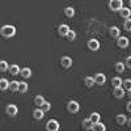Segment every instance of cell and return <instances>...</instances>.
Returning a JSON list of instances; mask_svg holds the SVG:
<instances>
[{"label": "cell", "instance_id": "5", "mask_svg": "<svg viewBox=\"0 0 131 131\" xmlns=\"http://www.w3.org/2000/svg\"><path fill=\"white\" fill-rule=\"evenodd\" d=\"M86 46H88V49L92 50V51H97L100 49V43H98L97 39H89L88 43H86Z\"/></svg>", "mask_w": 131, "mask_h": 131}, {"label": "cell", "instance_id": "9", "mask_svg": "<svg viewBox=\"0 0 131 131\" xmlns=\"http://www.w3.org/2000/svg\"><path fill=\"white\" fill-rule=\"evenodd\" d=\"M70 28H68V25H66V24H62V25H59V28H58V33L60 36H63V37H66L70 33Z\"/></svg>", "mask_w": 131, "mask_h": 131}, {"label": "cell", "instance_id": "6", "mask_svg": "<svg viewBox=\"0 0 131 131\" xmlns=\"http://www.w3.org/2000/svg\"><path fill=\"white\" fill-rule=\"evenodd\" d=\"M60 64L63 68H70L72 66V59L70 57H62L60 58Z\"/></svg>", "mask_w": 131, "mask_h": 131}, {"label": "cell", "instance_id": "36", "mask_svg": "<svg viewBox=\"0 0 131 131\" xmlns=\"http://www.w3.org/2000/svg\"><path fill=\"white\" fill-rule=\"evenodd\" d=\"M127 126L131 128V119H128V121H127Z\"/></svg>", "mask_w": 131, "mask_h": 131}, {"label": "cell", "instance_id": "37", "mask_svg": "<svg viewBox=\"0 0 131 131\" xmlns=\"http://www.w3.org/2000/svg\"><path fill=\"white\" fill-rule=\"evenodd\" d=\"M127 94H128V97H130V100H131V91H128V93H127Z\"/></svg>", "mask_w": 131, "mask_h": 131}, {"label": "cell", "instance_id": "31", "mask_svg": "<svg viewBox=\"0 0 131 131\" xmlns=\"http://www.w3.org/2000/svg\"><path fill=\"white\" fill-rule=\"evenodd\" d=\"M39 109H41L42 112H49L50 109H51V105H50V102H45V104H43Z\"/></svg>", "mask_w": 131, "mask_h": 131}, {"label": "cell", "instance_id": "8", "mask_svg": "<svg viewBox=\"0 0 131 131\" xmlns=\"http://www.w3.org/2000/svg\"><path fill=\"white\" fill-rule=\"evenodd\" d=\"M117 45L121 47V49H126L128 46V38L127 37H119L117 39Z\"/></svg>", "mask_w": 131, "mask_h": 131}, {"label": "cell", "instance_id": "28", "mask_svg": "<svg viewBox=\"0 0 131 131\" xmlns=\"http://www.w3.org/2000/svg\"><path fill=\"white\" fill-rule=\"evenodd\" d=\"M26 91H28V84H26V83H24V81H23V83H20L18 92H20V93H25Z\"/></svg>", "mask_w": 131, "mask_h": 131}, {"label": "cell", "instance_id": "33", "mask_svg": "<svg viewBox=\"0 0 131 131\" xmlns=\"http://www.w3.org/2000/svg\"><path fill=\"white\" fill-rule=\"evenodd\" d=\"M123 26H125V30L131 31V18H128V20H126V21H125Z\"/></svg>", "mask_w": 131, "mask_h": 131}, {"label": "cell", "instance_id": "20", "mask_svg": "<svg viewBox=\"0 0 131 131\" xmlns=\"http://www.w3.org/2000/svg\"><path fill=\"white\" fill-rule=\"evenodd\" d=\"M115 121H117V123H118V125L123 126L125 123H127V118H126V115H123V114H119V115H117Z\"/></svg>", "mask_w": 131, "mask_h": 131}, {"label": "cell", "instance_id": "30", "mask_svg": "<svg viewBox=\"0 0 131 131\" xmlns=\"http://www.w3.org/2000/svg\"><path fill=\"white\" fill-rule=\"evenodd\" d=\"M0 70H2V72H5V71L9 70V68H8V64H7L5 60H2V62H0Z\"/></svg>", "mask_w": 131, "mask_h": 131}, {"label": "cell", "instance_id": "2", "mask_svg": "<svg viewBox=\"0 0 131 131\" xmlns=\"http://www.w3.org/2000/svg\"><path fill=\"white\" fill-rule=\"evenodd\" d=\"M109 8H110V10H113V12H119V10L123 8L122 0H110V2H109Z\"/></svg>", "mask_w": 131, "mask_h": 131}, {"label": "cell", "instance_id": "35", "mask_svg": "<svg viewBox=\"0 0 131 131\" xmlns=\"http://www.w3.org/2000/svg\"><path fill=\"white\" fill-rule=\"evenodd\" d=\"M126 107H127V112H128V113H131V101L127 104V106H126Z\"/></svg>", "mask_w": 131, "mask_h": 131}, {"label": "cell", "instance_id": "7", "mask_svg": "<svg viewBox=\"0 0 131 131\" xmlns=\"http://www.w3.org/2000/svg\"><path fill=\"white\" fill-rule=\"evenodd\" d=\"M112 85L113 88H121V86H123V80L119 76H114L112 79Z\"/></svg>", "mask_w": 131, "mask_h": 131}, {"label": "cell", "instance_id": "17", "mask_svg": "<svg viewBox=\"0 0 131 131\" xmlns=\"http://www.w3.org/2000/svg\"><path fill=\"white\" fill-rule=\"evenodd\" d=\"M113 94H114V97H115V98H123V96H125L123 88H122V86H121V88H114Z\"/></svg>", "mask_w": 131, "mask_h": 131}, {"label": "cell", "instance_id": "10", "mask_svg": "<svg viewBox=\"0 0 131 131\" xmlns=\"http://www.w3.org/2000/svg\"><path fill=\"white\" fill-rule=\"evenodd\" d=\"M5 112H7V114L9 117H15L17 114V106L16 105H8L5 107Z\"/></svg>", "mask_w": 131, "mask_h": 131}, {"label": "cell", "instance_id": "12", "mask_svg": "<svg viewBox=\"0 0 131 131\" xmlns=\"http://www.w3.org/2000/svg\"><path fill=\"white\" fill-rule=\"evenodd\" d=\"M130 15H131V10H130V8H125V7H123L121 10H119V16H121L122 18H126V20H128Z\"/></svg>", "mask_w": 131, "mask_h": 131}, {"label": "cell", "instance_id": "25", "mask_svg": "<svg viewBox=\"0 0 131 131\" xmlns=\"http://www.w3.org/2000/svg\"><path fill=\"white\" fill-rule=\"evenodd\" d=\"M125 67H126V64H123V63H121V62L115 63V71H117L118 73H123V72H125Z\"/></svg>", "mask_w": 131, "mask_h": 131}, {"label": "cell", "instance_id": "22", "mask_svg": "<svg viewBox=\"0 0 131 131\" xmlns=\"http://www.w3.org/2000/svg\"><path fill=\"white\" fill-rule=\"evenodd\" d=\"M64 15L67 16L68 18H72L73 16H75V9L72 8V7H67L64 9Z\"/></svg>", "mask_w": 131, "mask_h": 131}, {"label": "cell", "instance_id": "34", "mask_svg": "<svg viewBox=\"0 0 131 131\" xmlns=\"http://www.w3.org/2000/svg\"><path fill=\"white\" fill-rule=\"evenodd\" d=\"M126 66L131 70V57H127V58H126Z\"/></svg>", "mask_w": 131, "mask_h": 131}, {"label": "cell", "instance_id": "23", "mask_svg": "<svg viewBox=\"0 0 131 131\" xmlns=\"http://www.w3.org/2000/svg\"><path fill=\"white\" fill-rule=\"evenodd\" d=\"M45 102H46V101H45V98H43L42 96H39V94H38V96H36V97H34V104H36L37 106H39V107H41Z\"/></svg>", "mask_w": 131, "mask_h": 131}, {"label": "cell", "instance_id": "19", "mask_svg": "<svg viewBox=\"0 0 131 131\" xmlns=\"http://www.w3.org/2000/svg\"><path fill=\"white\" fill-rule=\"evenodd\" d=\"M21 72V68L18 67V66L17 64H12V66H10V67H9V73L10 75H17V73H20Z\"/></svg>", "mask_w": 131, "mask_h": 131}, {"label": "cell", "instance_id": "21", "mask_svg": "<svg viewBox=\"0 0 131 131\" xmlns=\"http://www.w3.org/2000/svg\"><path fill=\"white\" fill-rule=\"evenodd\" d=\"M18 86H20V83H18V81H10L8 89H9L10 92H18Z\"/></svg>", "mask_w": 131, "mask_h": 131}, {"label": "cell", "instance_id": "14", "mask_svg": "<svg viewBox=\"0 0 131 131\" xmlns=\"http://www.w3.org/2000/svg\"><path fill=\"white\" fill-rule=\"evenodd\" d=\"M81 126H83V128H84V130H86V131L93 128V123H92V121H91L89 118L84 119V121H83V123H81Z\"/></svg>", "mask_w": 131, "mask_h": 131}, {"label": "cell", "instance_id": "4", "mask_svg": "<svg viewBox=\"0 0 131 131\" xmlns=\"http://www.w3.org/2000/svg\"><path fill=\"white\" fill-rule=\"evenodd\" d=\"M79 109H80V106H79V104L76 102V101H70V102L67 104V110H68L71 114L78 113Z\"/></svg>", "mask_w": 131, "mask_h": 131}, {"label": "cell", "instance_id": "27", "mask_svg": "<svg viewBox=\"0 0 131 131\" xmlns=\"http://www.w3.org/2000/svg\"><path fill=\"white\" fill-rule=\"evenodd\" d=\"M89 119L92 121L93 125L94 123H98V122H100V114H98V113H92L91 117H89Z\"/></svg>", "mask_w": 131, "mask_h": 131}, {"label": "cell", "instance_id": "38", "mask_svg": "<svg viewBox=\"0 0 131 131\" xmlns=\"http://www.w3.org/2000/svg\"><path fill=\"white\" fill-rule=\"evenodd\" d=\"M128 5H130V8H131V0H130V2H128Z\"/></svg>", "mask_w": 131, "mask_h": 131}, {"label": "cell", "instance_id": "29", "mask_svg": "<svg viewBox=\"0 0 131 131\" xmlns=\"http://www.w3.org/2000/svg\"><path fill=\"white\" fill-rule=\"evenodd\" d=\"M123 88L128 92V91H131V79H126V80H123Z\"/></svg>", "mask_w": 131, "mask_h": 131}, {"label": "cell", "instance_id": "26", "mask_svg": "<svg viewBox=\"0 0 131 131\" xmlns=\"http://www.w3.org/2000/svg\"><path fill=\"white\" fill-rule=\"evenodd\" d=\"M106 130V127H105V125L104 123H94L93 125V128H92V131H105Z\"/></svg>", "mask_w": 131, "mask_h": 131}, {"label": "cell", "instance_id": "3", "mask_svg": "<svg viewBox=\"0 0 131 131\" xmlns=\"http://www.w3.org/2000/svg\"><path fill=\"white\" fill-rule=\"evenodd\" d=\"M46 130L47 131H58L59 130V123L55 119H50L46 123Z\"/></svg>", "mask_w": 131, "mask_h": 131}, {"label": "cell", "instance_id": "15", "mask_svg": "<svg viewBox=\"0 0 131 131\" xmlns=\"http://www.w3.org/2000/svg\"><path fill=\"white\" fill-rule=\"evenodd\" d=\"M43 115H45V112H42L39 107L33 112V117H34V119H37V121H41V119L43 118Z\"/></svg>", "mask_w": 131, "mask_h": 131}, {"label": "cell", "instance_id": "11", "mask_svg": "<svg viewBox=\"0 0 131 131\" xmlns=\"http://www.w3.org/2000/svg\"><path fill=\"white\" fill-rule=\"evenodd\" d=\"M94 81H96V84H98V85H104L105 81H106L105 75H104V73H97V75L94 76Z\"/></svg>", "mask_w": 131, "mask_h": 131}, {"label": "cell", "instance_id": "1", "mask_svg": "<svg viewBox=\"0 0 131 131\" xmlns=\"http://www.w3.org/2000/svg\"><path fill=\"white\" fill-rule=\"evenodd\" d=\"M16 34V28L13 25H4L2 28V36L5 38H10Z\"/></svg>", "mask_w": 131, "mask_h": 131}, {"label": "cell", "instance_id": "18", "mask_svg": "<svg viewBox=\"0 0 131 131\" xmlns=\"http://www.w3.org/2000/svg\"><path fill=\"white\" fill-rule=\"evenodd\" d=\"M20 75L23 76L24 79H29L30 76H31V70H30V68H28V67H25V68H21Z\"/></svg>", "mask_w": 131, "mask_h": 131}, {"label": "cell", "instance_id": "16", "mask_svg": "<svg viewBox=\"0 0 131 131\" xmlns=\"http://www.w3.org/2000/svg\"><path fill=\"white\" fill-rule=\"evenodd\" d=\"M84 84H85V86H86V88H92V86L96 84V81H94V78H91V76H86V78L84 79Z\"/></svg>", "mask_w": 131, "mask_h": 131}, {"label": "cell", "instance_id": "24", "mask_svg": "<svg viewBox=\"0 0 131 131\" xmlns=\"http://www.w3.org/2000/svg\"><path fill=\"white\" fill-rule=\"evenodd\" d=\"M8 88H9L8 80L4 79V78H2V79H0V89H2V91H5V89H8Z\"/></svg>", "mask_w": 131, "mask_h": 131}, {"label": "cell", "instance_id": "32", "mask_svg": "<svg viewBox=\"0 0 131 131\" xmlns=\"http://www.w3.org/2000/svg\"><path fill=\"white\" fill-rule=\"evenodd\" d=\"M66 38H67L68 41H73V39L76 38V33H75L73 30H70V33H68L67 36H66Z\"/></svg>", "mask_w": 131, "mask_h": 131}, {"label": "cell", "instance_id": "13", "mask_svg": "<svg viewBox=\"0 0 131 131\" xmlns=\"http://www.w3.org/2000/svg\"><path fill=\"white\" fill-rule=\"evenodd\" d=\"M109 34H110V37H113V38H119L121 36H119V29L117 28V26H112L110 29H109Z\"/></svg>", "mask_w": 131, "mask_h": 131}]
</instances>
